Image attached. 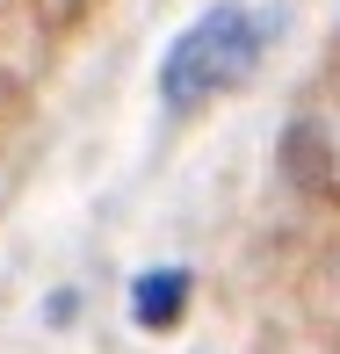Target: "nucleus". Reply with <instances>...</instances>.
Segmentation results:
<instances>
[{
  "instance_id": "obj_1",
  "label": "nucleus",
  "mask_w": 340,
  "mask_h": 354,
  "mask_svg": "<svg viewBox=\"0 0 340 354\" xmlns=\"http://www.w3.org/2000/svg\"><path fill=\"white\" fill-rule=\"evenodd\" d=\"M261 51H268V15L239 8V0H217V8H203L196 22L167 44V58H159V102H167L174 116H188V109L247 87L253 66H261Z\"/></svg>"
},
{
  "instance_id": "obj_2",
  "label": "nucleus",
  "mask_w": 340,
  "mask_h": 354,
  "mask_svg": "<svg viewBox=\"0 0 340 354\" xmlns=\"http://www.w3.org/2000/svg\"><path fill=\"white\" fill-rule=\"evenodd\" d=\"M181 311H188V268H152V275H138L131 318H138L145 333H167Z\"/></svg>"
}]
</instances>
